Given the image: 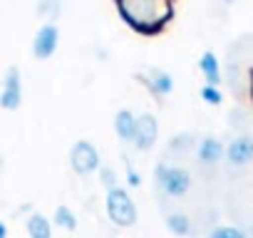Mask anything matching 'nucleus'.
Masks as SVG:
<instances>
[{"instance_id": "nucleus-1", "label": "nucleus", "mask_w": 253, "mask_h": 238, "mask_svg": "<svg viewBox=\"0 0 253 238\" xmlns=\"http://www.w3.org/2000/svg\"><path fill=\"white\" fill-rule=\"evenodd\" d=\"M124 25L137 35L154 38L174 20V0H114Z\"/></svg>"}, {"instance_id": "nucleus-2", "label": "nucleus", "mask_w": 253, "mask_h": 238, "mask_svg": "<svg viewBox=\"0 0 253 238\" xmlns=\"http://www.w3.org/2000/svg\"><path fill=\"white\" fill-rule=\"evenodd\" d=\"M104 208H107L109 221H112L114 226H119V228H129V226L137 223V206H134L129 191L122 189V186L107 189Z\"/></svg>"}, {"instance_id": "nucleus-3", "label": "nucleus", "mask_w": 253, "mask_h": 238, "mask_svg": "<svg viewBox=\"0 0 253 238\" xmlns=\"http://www.w3.org/2000/svg\"><path fill=\"white\" fill-rule=\"evenodd\" d=\"M154 181H157V186L167 194V196H171V198H179V196H184L189 189H191V174L186 171V169H181V166H169V164H157V169H154Z\"/></svg>"}, {"instance_id": "nucleus-4", "label": "nucleus", "mask_w": 253, "mask_h": 238, "mask_svg": "<svg viewBox=\"0 0 253 238\" xmlns=\"http://www.w3.org/2000/svg\"><path fill=\"white\" fill-rule=\"evenodd\" d=\"M99 164H102V159H99L97 149H94L89 142L82 139V142H75V144H72V149H70V166H72L75 174L87 176V174L97 171Z\"/></svg>"}, {"instance_id": "nucleus-5", "label": "nucleus", "mask_w": 253, "mask_h": 238, "mask_svg": "<svg viewBox=\"0 0 253 238\" xmlns=\"http://www.w3.org/2000/svg\"><path fill=\"white\" fill-rule=\"evenodd\" d=\"M159 139V122L154 114H139L137 122H134V134H132V144L139 149V152H149Z\"/></svg>"}, {"instance_id": "nucleus-6", "label": "nucleus", "mask_w": 253, "mask_h": 238, "mask_svg": "<svg viewBox=\"0 0 253 238\" xmlns=\"http://www.w3.org/2000/svg\"><path fill=\"white\" fill-rule=\"evenodd\" d=\"M23 104V79L18 67H8L3 77V89H0V107L5 112H15Z\"/></svg>"}, {"instance_id": "nucleus-7", "label": "nucleus", "mask_w": 253, "mask_h": 238, "mask_svg": "<svg viewBox=\"0 0 253 238\" xmlns=\"http://www.w3.org/2000/svg\"><path fill=\"white\" fill-rule=\"evenodd\" d=\"M57 45H60V30H57V25L52 20H47L35 33V40H33V55H35V60H50L57 52Z\"/></svg>"}, {"instance_id": "nucleus-8", "label": "nucleus", "mask_w": 253, "mask_h": 238, "mask_svg": "<svg viewBox=\"0 0 253 238\" xmlns=\"http://www.w3.org/2000/svg\"><path fill=\"white\" fill-rule=\"evenodd\" d=\"M223 157L231 166H246L253 161V137L241 134L236 139L228 142V147H223Z\"/></svg>"}, {"instance_id": "nucleus-9", "label": "nucleus", "mask_w": 253, "mask_h": 238, "mask_svg": "<svg viewBox=\"0 0 253 238\" xmlns=\"http://www.w3.org/2000/svg\"><path fill=\"white\" fill-rule=\"evenodd\" d=\"M139 82L154 94V97H169L174 92V77L167 70L152 67L147 75H139Z\"/></svg>"}, {"instance_id": "nucleus-10", "label": "nucleus", "mask_w": 253, "mask_h": 238, "mask_svg": "<svg viewBox=\"0 0 253 238\" xmlns=\"http://www.w3.org/2000/svg\"><path fill=\"white\" fill-rule=\"evenodd\" d=\"M196 154H199V161L201 164L211 166V164H216V161L223 159V144L216 137H204L199 142V147H196Z\"/></svg>"}, {"instance_id": "nucleus-11", "label": "nucleus", "mask_w": 253, "mask_h": 238, "mask_svg": "<svg viewBox=\"0 0 253 238\" xmlns=\"http://www.w3.org/2000/svg\"><path fill=\"white\" fill-rule=\"evenodd\" d=\"M199 70H201L206 84H221V65H218V57L213 50H206L199 57Z\"/></svg>"}, {"instance_id": "nucleus-12", "label": "nucleus", "mask_w": 253, "mask_h": 238, "mask_svg": "<svg viewBox=\"0 0 253 238\" xmlns=\"http://www.w3.org/2000/svg\"><path fill=\"white\" fill-rule=\"evenodd\" d=\"M134 122H137V117L129 112V109H119L114 114V132L122 142H129L132 134H134Z\"/></svg>"}, {"instance_id": "nucleus-13", "label": "nucleus", "mask_w": 253, "mask_h": 238, "mask_svg": "<svg viewBox=\"0 0 253 238\" xmlns=\"http://www.w3.org/2000/svg\"><path fill=\"white\" fill-rule=\"evenodd\" d=\"M25 228H28V236L30 238H50L52 236V226H50L47 216H42L40 211L38 213H30V218L25 221Z\"/></svg>"}, {"instance_id": "nucleus-14", "label": "nucleus", "mask_w": 253, "mask_h": 238, "mask_svg": "<svg viewBox=\"0 0 253 238\" xmlns=\"http://www.w3.org/2000/svg\"><path fill=\"white\" fill-rule=\"evenodd\" d=\"M52 221H55L57 228H65V231H75V228H77V216H75L72 208H67V206H57Z\"/></svg>"}, {"instance_id": "nucleus-15", "label": "nucleus", "mask_w": 253, "mask_h": 238, "mask_svg": "<svg viewBox=\"0 0 253 238\" xmlns=\"http://www.w3.org/2000/svg\"><path fill=\"white\" fill-rule=\"evenodd\" d=\"M167 228L176 236H189L191 233V221L184 213H169L167 216Z\"/></svg>"}, {"instance_id": "nucleus-16", "label": "nucleus", "mask_w": 253, "mask_h": 238, "mask_svg": "<svg viewBox=\"0 0 253 238\" xmlns=\"http://www.w3.org/2000/svg\"><path fill=\"white\" fill-rule=\"evenodd\" d=\"M199 94H201V99H204L209 107H218V104L223 102V92L218 89V84H204Z\"/></svg>"}, {"instance_id": "nucleus-17", "label": "nucleus", "mask_w": 253, "mask_h": 238, "mask_svg": "<svg viewBox=\"0 0 253 238\" xmlns=\"http://www.w3.org/2000/svg\"><path fill=\"white\" fill-rule=\"evenodd\" d=\"M60 10H62L60 0H42V3L38 5V13H40V15H45L47 20H57Z\"/></svg>"}, {"instance_id": "nucleus-18", "label": "nucleus", "mask_w": 253, "mask_h": 238, "mask_svg": "<svg viewBox=\"0 0 253 238\" xmlns=\"http://www.w3.org/2000/svg\"><path fill=\"white\" fill-rule=\"evenodd\" d=\"M211 238H246V233L236 226H216L211 231Z\"/></svg>"}, {"instance_id": "nucleus-19", "label": "nucleus", "mask_w": 253, "mask_h": 238, "mask_svg": "<svg viewBox=\"0 0 253 238\" xmlns=\"http://www.w3.org/2000/svg\"><path fill=\"white\" fill-rule=\"evenodd\" d=\"M99 181H102L104 189H114V186H119V181H117V171H114L112 166H99Z\"/></svg>"}, {"instance_id": "nucleus-20", "label": "nucleus", "mask_w": 253, "mask_h": 238, "mask_svg": "<svg viewBox=\"0 0 253 238\" xmlns=\"http://www.w3.org/2000/svg\"><path fill=\"white\" fill-rule=\"evenodd\" d=\"M191 144H194V137H191V134H179V137H174V139L169 142V149L184 152V149H189Z\"/></svg>"}, {"instance_id": "nucleus-21", "label": "nucleus", "mask_w": 253, "mask_h": 238, "mask_svg": "<svg viewBox=\"0 0 253 238\" xmlns=\"http://www.w3.org/2000/svg\"><path fill=\"white\" fill-rule=\"evenodd\" d=\"M124 166H126V184H129L132 189H137L139 184H142V179H139V174L132 169V164H129V159L124 157Z\"/></svg>"}, {"instance_id": "nucleus-22", "label": "nucleus", "mask_w": 253, "mask_h": 238, "mask_svg": "<svg viewBox=\"0 0 253 238\" xmlns=\"http://www.w3.org/2000/svg\"><path fill=\"white\" fill-rule=\"evenodd\" d=\"M248 97L253 99V67H251V72H248Z\"/></svg>"}, {"instance_id": "nucleus-23", "label": "nucleus", "mask_w": 253, "mask_h": 238, "mask_svg": "<svg viewBox=\"0 0 253 238\" xmlns=\"http://www.w3.org/2000/svg\"><path fill=\"white\" fill-rule=\"evenodd\" d=\"M5 236H8V226L0 221V238H5Z\"/></svg>"}, {"instance_id": "nucleus-24", "label": "nucleus", "mask_w": 253, "mask_h": 238, "mask_svg": "<svg viewBox=\"0 0 253 238\" xmlns=\"http://www.w3.org/2000/svg\"><path fill=\"white\" fill-rule=\"evenodd\" d=\"M223 3H226V5H231V3H233V0H223Z\"/></svg>"}, {"instance_id": "nucleus-25", "label": "nucleus", "mask_w": 253, "mask_h": 238, "mask_svg": "<svg viewBox=\"0 0 253 238\" xmlns=\"http://www.w3.org/2000/svg\"><path fill=\"white\" fill-rule=\"evenodd\" d=\"M0 169H3V157H0Z\"/></svg>"}, {"instance_id": "nucleus-26", "label": "nucleus", "mask_w": 253, "mask_h": 238, "mask_svg": "<svg viewBox=\"0 0 253 238\" xmlns=\"http://www.w3.org/2000/svg\"><path fill=\"white\" fill-rule=\"evenodd\" d=\"M251 233H253V226H251Z\"/></svg>"}]
</instances>
